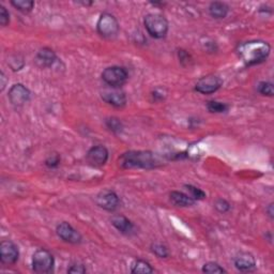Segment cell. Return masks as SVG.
Segmentation results:
<instances>
[{
	"instance_id": "1",
	"label": "cell",
	"mask_w": 274,
	"mask_h": 274,
	"mask_svg": "<svg viewBox=\"0 0 274 274\" xmlns=\"http://www.w3.org/2000/svg\"><path fill=\"white\" fill-rule=\"evenodd\" d=\"M271 46L269 43L254 40L242 43L238 47V54L246 66H255L263 63L270 55Z\"/></svg>"
},
{
	"instance_id": "2",
	"label": "cell",
	"mask_w": 274,
	"mask_h": 274,
	"mask_svg": "<svg viewBox=\"0 0 274 274\" xmlns=\"http://www.w3.org/2000/svg\"><path fill=\"white\" fill-rule=\"evenodd\" d=\"M119 166L123 170L153 169L156 165L154 155L150 151H128L118 158Z\"/></svg>"
},
{
	"instance_id": "3",
	"label": "cell",
	"mask_w": 274,
	"mask_h": 274,
	"mask_svg": "<svg viewBox=\"0 0 274 274\" xmlns=\"http://www.w3.org/2000/svg\"><path fill=\"white\" fill-rule=\"evenodd\" d=\"M145 28L154 39H162L169 32V22L161 14L150 13L145 16Z\"/></svg>"
},
{
	"instance_id": "4",
	"label": "cell",
	"mask_w": 274,
	"mask_h": 274,
	"mask_svg": "<svg viewBox=\"0 0 274 274\" xmlns=\"http://www.w3.org/2000/svg\"><path fill=\"white\" fill-rule=\"evenodd\" d=\"M55 259L45 249H40L32 256V269L35 273L39 274H48L54 272Z\"/></svg>"
},
{
	"instance_id": "5",
	"label": "cell",
	"mask_w": 274,
	"mask_h": 274,
	"mask_svg": "<svg viewBox=\"0 0 274 274\" xmlns=\"http://www.w3.org/2000/svg\"><path fill=\"white\" fill-rule=\"evenodd\" d=\"M129 78L127 70L122 67L114 66L106 68L102 73V79L108 87L121 88Z\"/></svg>"
},
{
	"instance_id": "6",
	"label": "cell",
	"mask_w": 274,
	"mask_h": 274,
	"mask_svg": "<svg viewBox=\"0 0 274 274\" xmlns=\"http://www.w3.org/2000/svg\"><path fill=\"white\" fill-rule=\"evenodd\" d=\"M119 23L111 13H103L96 24V30L103 38L111 39L116 37L119 32Z\"/></svg>"
},
{
	"instance_id": "7",
	"label": "cell",
	"mask_w": 274,
	"mask_h": 274,
	"mask_svg": "<svg viewBox=\"0 0 274 274\" xmlns=\"http://www.w3.org/2000/svg\"><path fill=\"white\" fill-rule=\"evenodd\" d=\"M223 85V81L214 74L201 77L195 85V90L201 94H211L216 92Z\"/></svg>"
},
{
	"instance_id": "8",
	"label": "cell",
	"mask_w": 274,
	"mask_h": 274,
	"mask_svg": "<svg viewBox=\"0 0 274 274\" xmlns=\"http://www.w3.org/2000/svg\"><path fill=\"white\" fill-rule=\"evenodd\" d=\"M95 202L100 208L113 212L117 210L120 204V199L116 193L112 190H103L95 196Z\"/></svg>"
},
{
	"instance_id": "9",
	"label": "cell",
	"mask_w": 274,
	"mask_h": 274,
	"mask_svg": "<svg viewBox=\"0 0 274 274\" xmlns=\"http://www.w3.org/2000/svg\"><path fill=\"white\" fill-rule=\"evenodd\" d=\"M20 257V251L17 245L11 240H4L0 243V260L7 266L16 263Z\"/></svg>"
},
{
	"instance_id": "10",
	"label": "cell",
	"mask_w": 274,
	"mask_h": 274,
	"mask_svg": "<svg viewBox=\"0 0 274 274\" xmlns=\"http://www.w3.org/2000/svg\"><path fill=\"white\" fill-rule=\"evenodd\" d=\"M30 91L23 84H15L9 91V100L15 107H21L30 100Z\"/></svg>"
},
{
	"instance_id": "11",
	"label": "cell",
	"mask_w": 274,
	"mask_h": 274,
	"mask_svg": "<svg viewBox=\"0 0 274 274\" xmlns=\"http://www.w3.org/2000/svg\"><path fill=\"white\" fill-rule=\"evenodd\" d=\"M56 233L61 240L71 244H79L83 240L82 235L67 222L60 223L56 228Z\"/></svg>"
},
{
	"instance_id": "12",
	"label": "cell",
	"mask_w": 274,
	"mask_h": 274,
	"mask_svg": "<svg viewBox=\"0 0 274 274\" xmlns=\"http://www.w3.org/2000/svg\"><path fill=\"white\" fill-rule=\"evenodd\" d=\"M101 96L104 102L114 106V107L120 108L127 104L126 93L123 92L120 88L109 87L107 89L103 90Z\"/></svg>"
},
{
	"instance_id": "13",
	"label": "cell",
	"mask_w": 274,
	"mask_h": 274,
	"mask_svg": "<svg viewBox=\"0 0 274 274\" xmlns=\"http://www.w3.org/2000/svg\"><path fill=\"white\" fill-rule=\"evenodd\" d=\"M86 160L92 167H102L108 160V150L104 146H94L87 152Z\"/></svg>"
},
{
	"instance_id": "14",
	"label": "cell",
	"mask_w": 274,
	"mask_h": 274,
	"mask_svg": "<svg viewBox=\"0 0 274 274\" xmlns=\"http://www.w3.org/2000/svg\"><path fill=\"white\" fill-rule=\"evenodd\" d=\"M235 267L241 272H253L256 269V260L251 253H240L235 258Z\"/></svg>"
},
{
	"instance_id": "15",
	"label": "cell",
	"mask_w": 274,
	"mask_h": 274,
	"mask_svg": "<svg viewBox=\"0 0 274 274\" xmlns=\"http://www.w3.org/2000/svg\"><path fill=\"white\" fill-rule=\"evenodd\" d=\"M56 60H57V56L55 54V51L49 47L41 48L38 51V54H37V56H35V59H34L35 65L42 69L50 68L52 65L55 64Z\"/></svg>"
},
{
	"instance_id": "16",
	"label": "cell",
	"mask_w": 274,
	"mask_h": 274,
	"mask_svg": "<svg viewBox=\"0 0 274 274\" xmlns=\"http://www.w3.org/2000/svg\"><path fill=\"white\" fill-rule=\"evenodd\" d=\"M111 222H112L113 226L123 235L129 236V235L133 234L135 231L134 224L132 223L131 221L128 217H126L125 215H121V214L114 215L111 220Z\"/></svg>"
},
{
	"instance_id": "17",
	"label": "cell",
	"mask_w": 274,
	"mask_h": 274,
	"mask_svg": "<svg viewBox=\"0 0 274 274\" xmlns=\"http://www.w3.org/2000/svg\"><path fill=\"white\" fill-rule=\"evenodd\" d=\"M170 199L172 204L176 207H192L195 204V200H194L190 195H187L182 192L178 191H173L170 194Z\"/></svg>"
},
{
	"instance_id": "18",
	"label": "cell",
	"mask_w": 274,
	"mask_h": 274,
	"mask_svg": "<svg viewBox=\"0 0 274 274\" xmlns=\"http://www.w3.org/2000/svg\"><path fill=\"white\" fill-rule=\"evenodd\" d=\"M228 12H229V7L224 3L214 2L210 4L209 13L212 17H213V19H216V20L225 19Z\"/></svg>"
},
{
	"instance_id": "19",
	"label": "cell",
	"mask_w": 274,
	"mask_h": 274,
	"mask_svg": "<svg viewBox=\"0 0 274 274\" xmlns=\"http://www.w3.org/2000/svg\"><path fill=\"white\" fill-rule=\"evenodd\" d=\"M153 268L151 267V264H150L148 261H145V260H136L133 266H132V269H131V272L132 273H146V274H149V273H153Z\"/></svg>"
},
{
	"instance_id": "20",
	"label": "cell",
	"mask_w": 274,
	"mask_h": 274,
	"mask_svg": "<svg viewBox=\"0 0 274 274\" xmlns=\"http://www.w3.org/2000/svg\"><path fill=\"white\" fill-rule=\"evenodd\" d=\"M11 5L23 13H29L34 7V2H31V0H14V2H11Z\"/></svg>"
},
{
	"instance_id": "21",
	"label": "cell",
	"mask_w": 274,
	"mask_h": 274,
	"mask_svg": "<svg viewBox=\"0 0 274 274\" xmlns=\"http://www.w3.org/2000/svg\"><path fill=\"white\" fill-rule=\"evenodd\" d=\"M184 188L187 189V191L190 193V196L195 201L206 198V193L202 190H200V189H198L196 187H194V185L185 184Z\"/></svg>"
},
{
	"instance_id": "22",
	"label": "cell",
	"mask_w": 274,
	"mask_h": 274,
	"mask_svg": "<svg viewBox=\"0 0 274 274\" xmlns=\"http://www.w3.org/2000/svg\"><path fill=\"white\" fill-rule=\"evenodd\" d=\"M207 108L210 113H215V114H222L228 111V105L217 102V101H210L207 104Z\"/></svg>"
},
{
	"instance_id": "23",
	"label": "cell",
	"mask_w": 274,
	"mask_h": 274,
	"mask_svg": "<svg viewBox=\"0 0 274 274\" xmlns=\"http://www.w3.org/2000/svg\"><path fill=\"white\" fill-rule=\"evenodd\" d=\"M202 272L215 274V273H225L226 270L223 267H221L218 263L210 261V262H207L204 264V267H202Z\"/></svg>"
},
{
	"instance_id": "24",
	"label": "cell",
	"mask_w": 274,
	"mask_h": 274,
	"mask_svg": "<svg viewBox=\"0 0 274 274\" xmlns=\"http://www.w3.org/2000/svg\"><path fill=\"white\" fill-rule=\"evenodd\" d=\"M258 92L262 95H267V96H272L274 94V88L273 84L270 82H261L257 86Z\"/></svg>"
},
{
	"instance_id": "25",
	"label": "cell",
	"mask_w": 274,
	"mask_h": 274,
	"mask_svg": "<svg viewBox=\"0 0 274 274\" xmlns=\"http://www.w3.org/2000/svg\"><path fill=\"white\" fill-rule=\"evenodd\" d=\"M151 251L160 258H166V257H169V255H170L169 251H167L166 249V246L161 243H153L151 245Z\"/></svg>"
},
{
	"instance_id": "26",
	"label": "cell",
	"mask_w": 274,
	"mask_h": 274,
	"mask_svg": "<svg viewBox=\"0 0 274 274\" xmlns=\"http://www.w3.org/2000/svg\"><path fill=\"white\" fill-rule=\"evenodd\" d=\"M106 126H107V128L112 132H114V133H120L123 129L121 121L117 118H109L106 120Z\"/></svg>"
},
{
	"instance_id": "27",
	"label": "cell",
	"mask_w": 274,
	"mask_h": 274,
	"mask_svg": "<svg viewBox=\"0 0 274 274\" xmlns=\"http://www.w3.org/2000/svg\"><path fill=\"white\" fill-rule=\"evenodd\" d=\"M214 207L220 213H226V212L231 210V205H229V202L223 198H218L214 202Z\"/></svg>"
},
{
	"instance_id": "28",
	"label": "cell",
	"mask_w": 274,
	"mask_h": 274,
	"mask_svg": "<svg viewBox=\"0 0 274 274\" xmlns=\"http://www.w3.org/2000/svg\"><path fill=\"white\" fill-rule=\"evenodd\" d=\"M10 23V14L4 6H0V24L3 27H6Z\"/></svg>"
},
{
	"instance_id": "29",
	"label": "cell",
	"mask_w": 274,
	"mask_h": 274,
	"mask_svg": "<svg viewBox=\"0 0 274 274\" xmlns=\"http://www.w3.org/2000/svg\"><path fill=\"white\" fill-rule=\"evenodd\" d=\"M86 268L83 263H73L68 269V273H72V274H84L86 273Z\"/></svg>"
},
{
	"instance_id": "30",
	"label": "cell",
	"mask_w": 274,
	"mask_h": 274,
	"mask_svg": "<svg viewBox=\"0 0 274 274\" xmlns=\"http://www.w3.org/2000/svg\"><path fill=\"white\" fill-rule=\"evenodd\" d=\"M59 163H60V157H59L58 154H52V155H50V156L47 158V160H46V162H45V164H46L48 167H56V166H58Z\"/></svg>"
},
{
	"instance_id": "31",
	"label": "cell",
	"mask_w": 274,
	"mask_h": 274,
	"mask_svg": "<svg viewBox=\"0 0 274 274\" xmlns=\"http://www.w3.org/2000/svg\"><path fill=\"white\" fill-rule=\"evenodd\" d=\"M0 81H2V90H4L6 87V76L4 72H2V74H0Z\"/></svg>"
},
{
	"instance_id": "32",
	"label": "cell",
	"mask_w": 274,
	"mask_h": 274,
	"mask_svg": "<svg viewBox=\"0 0 274 274\" xmlns=\"http://www.w3.org/2000/svg\"><path fill=\"white\" fill-rule=\"evenodd\" d=\"M266 211L269 213V216H270L271 218H273V204H270Z\"/></svg>"
}]
</instances>
